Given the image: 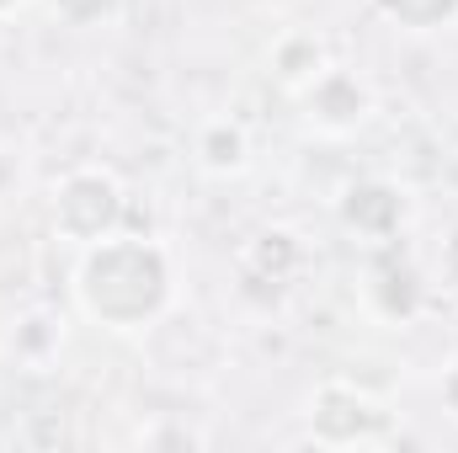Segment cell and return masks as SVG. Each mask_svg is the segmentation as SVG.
I'll use <instances>...</instances> for the list:
<instances>
[{"instance_id":"6da1fadb","label":"cell","mask_w":458,"mask_h":453,"mask_svg":"<svg viewBox=\"0 0 458 453\" xmlns=\"http://www.w3.org/2000/svg\"><path fill=\"white\" fill-rule=\"evenodd\" d=\"M75 304L107 331H139L160 321V310L171 304V256L155 240L117 229L81 251Z\"/></svg>"},{"instance_id":"7a4b0ae2","label":"cell","mask_w":458,"mask_h":453,"mask_svg":"<svg viewBox=\"0 0 458 453\" xmlns=\"http://www.w3.org/2000/svg\"><path fill=\"white\" fill-rule=\"evenodd\" d=\"M123 209L128 203H123V187H117L113 171L86 166V171H70L59 182V192H54V229L86 251V245H97V240H107V235L123 229Z\"/></svg>"},{"instance_id":"3957f363","label":"cell","mask_w":458,"mask_h":453,"mask_svg":"<svg viewBox=\"0 0 458 453\" xmlns=\"http://www.w3.org/2000/svg\"><path fill=\"white\" fill-rule=\"evenodd\" d=\"M310 427H315L320 443H368V438H378L389 427V411L373 395H362L357 384L331 379L310 400Z\"/></svg>"},{"instance_id":"277c9868","label":"cell","mask_w":458,"mask_h":453,"mask_svg":"<svg viewBox=\"0 0 458 453\" xmlns=\"http://www.w3.org/2000/svg\"><path fill=\"white\" fill-rule=\"evenodd\" d=\"M304 107H310V117H315L320 128L346 133V128H357V123L368 117V91L357 86V75H346V70H326V75L304 91Z\"/></svg>"},{"instance_id":"5b68a950","label":"cell","mask_w":458,"mask_h":453,"mask_svg":"<svg viewBox=\"0 0 458 453\" xmlns=\"http://www.w3.org/2000/svg\"><path fill=\"white\" fill-rule=\"evenodd\" d=\"M342 219L362 235H394L400 219H405V198L389 182H357L342 203Z\"/></svg>"},{"instance_id":"8992f818","label":"cell","mask_w":458,"mask_h":453,"mask_svg":"<svg viewBox=\"0 0 458 453\" xmlns=\"http://www.w3.org/2000/svg\"><path fill=\"white\" fill-rule=\"evenodd\" d=\"M326 70H331V64H326V43L310 38V32H288V38L272 48V75H277L288 91H299V97H304Z\"/></svg>"},{"instance_id":"52a82bcc","label":"cell","mask_w":458,"mask_h":453,"mask_svg":"<svg viewBox=\"0 0 458 453\" xmlns=\"http://www.w3.org/2000/svg\"><path fill=\"white\" fill-rule=\"evenodd\" d=\"M245 133L234 128V123H208L203 133H198V160L208 166V171H240L245 166Z\"/></svg>"},{"instance_id":"ba28073f","label":"cell","mask_w":458,"mask_h":453,"mask_svg":"<svg viewBox=\"0 0 458 453\" xmlns=\"http://www.w3.org/2000/svg\"><path fill=\"white\" fill-rule=\"evenodd\" d=\"M378 11L411 32H437V27L458 21V0H378Z\"/></svg>"},{"instance_id":"9c48e42d","label":"cell","mask_w":458,"mask_h":453,"mask_svg":"<svg viewBox=\"0 0 458 453\" xmlns=\"http://www.w3.org/2000/svg\"><path fill=\"white\" fill-rule=\"evenodd\" d=\"M54 11H59L70 27H97V21L117 16V0H54Z\"/></svg>"},{"instance_id":"30bf717a","label":"cell","mask_w":458,"mask_h":453,"mask_svg":"<svg viewBox=\"0 0 458 453\" xmlns=\"http://www.w3.org/2000/svg\"><path fill=\"white\" fill-rule=\"evenodd\" d=\"M443 400H448V411L458 416V363L448 368V373H443Z\"/></svg>"},{"instance_id":"8fae6325","label":"cell","mask_w":458,"mask_h":453,"mask_svg":"<svg viewBox=\"0 0 458 453\" xmlns=\"http://www.w3.org/2000/svg\"><path fill=\"white\" fill-rule=\"evenodd\" d=\"M16 5H27V0H0V16H11Z\"/></svg>"}]
</instances>
